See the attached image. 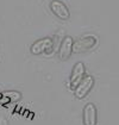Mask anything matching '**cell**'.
<instances>
[{"label": "cell", "mask_w": 119, "mask_h": 125, "mask_svg": "<svg viewBox=\"0 0 119 125\" xmlns=\"http://www.w3.org/2000/svg\"><path fill=\"white\" fill-rule=\"evenodd\" d=\"M52 47V39L47 37V38H42L37 42H35L32 45H31V52L35 54V55H38V54H43L45 51H48L49 49H51Z\"/></svg>", "instance_id": "7"}, {"label": "cell", "mask_w": 119, "mask_h": 125, "mask_svg": "<svg viewBox=\"0 0 119 125\" xmlns=\"http://www.w3.org/2000/svg\"><path fill=\"white\" fill-rule=\"evenodd\" d=\"M50 10L52 11V13L57 18H60V19H63V20L69 19V17H70L69 9L67 7L66 4H63L60 0H52L50 2Z\"/></svg>", "instance_id": "4"}, {"label": "cell", "mask_w": 119, "mask_h": 125, "mask_svg": "<svg viewBox=\"0 0 119 125\" xmlns=\"http://www.w3.org/2000/svg\"><path fill=\"white\" fill-rule=\"evenodd\" d=\"M93 85H94V77L90 76V75H85L83 79L80 81V83L74 89L75 96L78 99H83L90 92Z\"/></svg>", "instance_id": "2"}, {"label": "cell", "mask_w": 119, "mask_h": 125, "mask_svg": "<svg viewBox=\"0 0 119 125\" xmlns=\"http://www.w3.org/2000/svg\"><path fill=\"white\" fill-rule=\"evenodd\" d=\"M98 38L94 35H87L83 36L78 41L73 43V52L76 54H81V52H86L90 49H93L97 44H98Z\"/></svg>", "instance_id": "1"}, {"label": "cell", "mask_w": 119, "mask_h": 125, "mask_svg": "<svg viewBox=\"0 0 119 125\" xmlns=\"http://www.w3.org/2000/svg\"><path fill=\"white\" fill-rule=\"evenodd\" d=\"M85 73H86V69H85V64L82 62H78L71 70V74H70V79H69V87L74 91L75 87L80 83V81L83 79L85 76Z\"/></svg>", "instance_id": "3"}, {"label": "cell", "mask_w": 119, "mask_h": 125, "mask_svg": "<svg viewBox=\"0 0 119 125\" xmlns=\"http://www.w3.org/2000/svg\"><path fill=\"white\" fill-rule=\"evenodd\" d=\"M83 125H97V107L94 104L88 103L83 107L82 112Z\"/></svg>", "instance_id": "5"}, {"label": "cell", "mask_w": 119, "mask_h": 125, "mask_svg": "<svg viewBox=\"0 0 119 125\" xmlns=\"http://www.w3.org/2000/svg\"><path fill=\"white\" fill-rule=\"evenodd\" d=\"M73 43H74V41L70 36H66L63 38L59 50V57L61 60L64 61V60H68L70 57V55L73 52Z\"/></svg>", "instance_id": "6"}]
</instances>
